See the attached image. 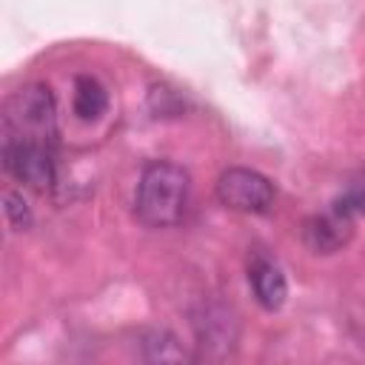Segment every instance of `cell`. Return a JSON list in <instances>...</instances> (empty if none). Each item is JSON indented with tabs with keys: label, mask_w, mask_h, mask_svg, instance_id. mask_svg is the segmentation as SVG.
Segmentation results:
<instances>
[{
	"label": "cell",
	"mask_w": 365,
	"mask_h": 365,
	"mask_svg": "<svg viewBox=\"0 0 365 365\" xmlns=\"http://www.w3.org/2000/svg\"><path fill=\"white\" fill-rule=\"evenodd\" d=\"M217 200L242 214H262L274 202V182L254 168H228L217 180Z\"/></svg>",
	"instance_id": "cell-3"
},
{
	"label": "cell",
	"mask_w": 365,
	"mask_h": 365,
	"mask_svg": "<svg viewBox=\"0 0 365 365\" xmlns=\"http://www.w3.org/2000/svg\"><path fill=\"white\" fill-rule=\"evenodd\" d=\"M339 202H342L351 214H365V174H359L356 180L348 182V188L342 191Z\"/></svg>",
	"instance_id": "cell-10"
},
{
	"label": "cell",
	"mask_w": 365,
	"mask_h": 365,
	"mask_svg": "<svg viewBox=\"0 0 365 365\" xmlns=\"http://www.w3.org/2000/svg\"><path fill=\"white\" fill-rule=\"evenodd\" d=\"M3 168L23 185L46 191L54 185V148L37 143H3Z\"/></svg>",
	"instance_id": "cell-4"
},
{
	"label": "cell",
	"mask_w": 365,
	"mask_h": 365,
	"mask_svg": "<svg viewBox=\"0 0 365 365\" xmlns=\"http://www.w3.org/2000/svg\"><path fill=\"white\" fill-rule=\"evenodd\" d=\"M106 108H108V94L103 83L94 80L91 74H80L74 80V114L86 123H94L106 114Z\"/></svg>",
	"instance_id": "cell-7"
},
{
	"label": "cell",
	"mask_w": 365,
	"mask_h": 365,
	"mask_svg": "<svg viewBox=\"0 0 365 365\" xmlns=\"http://www.w3.org/2000/svg\"><path fill=\"white\" fill-rule=\"evenodd\" d=\"M3 143H57V106L54 94L43 83L17 88L3 106Z\"/></svg>",
	"instance_id": "cell-2"
},
{
	"label": "cell",
	"mask_w": 365,
	"mask_h": 365,
	"mask_svg": "<svg viewBox=\"0 0 365 365\" xmlns=\"http://www.w3.org/2000/svg\"><path fill=\"white\" fill-rule=\"evenodd\" d=\"M143 348H145V359H151V362H180V359H185L182 345L168 331H151L148 336H143Z\"/></svg>",
	"instance_id": "cell-8"
},
{
	"label": "cell",
	"mask_w": 365,
	"mask_h": 365,
	"mask_svg": "<svg viewBox=\"0 0 365 365\" xmlns=\"http://www.w3.org/2000/svg\"><path fill=\"white\" fill-rule=\"evenodd\" d=\"M188 194H191V180L182 165L168 160L148 163L137 182L134 214L148 228L177 225L188 208Z\"/></svg>",
	"instance_id": "cell-1"
},
{
	"label": "cell",
	"mask_w": 365,
	"mask_h": 365,
	"mask_svg": "<svg viewBox=\"0 0 365 365\" xmlns=\"http://www.w3.org/2000/svg\"><path fill=\"white\" fill-rule=\"evenodd\" d=\"M351 231H354V214L336 200L325 214H317L305 222L302 240L317 254H334L351 240Z\"/></svg>",
	"instance_id": "cell-5"
},
{
	"label": "cell",
	"mask_w": 365,
	"mask_h": 365,
	"mask_svg": "<svg viewBox=\"0 0 365 365\" xmlns=\"http://www.w3.org/2000/svg\"><path fill=\"white\" fill-rule=\"evenodd\" d=\"M3 202H6L3 211H6V220L11 222V228H29V222H31V211H29L26 200H23L17 191H6Z\"/></svg>",
	"instance_id": "cell-9"
},
{
	"label": "cell",
	"mask_w": 365,
	"mask_h": 365,
	"mask_svg": "<svg viewBox=\"0 0 365 365\" xmlns=\"http://www.w3.org/2000/svg\"><path fill=\"white\" fill-rule=\"evenodd\" d=\"M248 282H251V291H254L257 302L265 311L282 308V302L288 297V282H285V274L279 271V265L274 259H268L265 254H251V259H248Z\"/></svg>",
	"instance_id": "cell-6"
}]
</instances>
